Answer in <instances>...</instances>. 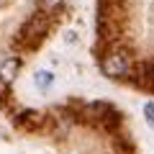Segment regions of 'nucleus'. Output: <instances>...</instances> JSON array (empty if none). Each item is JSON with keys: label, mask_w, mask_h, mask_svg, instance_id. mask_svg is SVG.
Here are the masks:
<instances>
[{"label": "nucleus", "mask_w": 154, "mask_h": 154, "mask_svg": "<svg viewBox=\"0 0 154 154\" xmlns=\"http://www.w3.org/2000/svg\"><path fill=\"white\" fill-rule=\"evenodd\" d=\"M64 41H67V44H77V41H80V36H77L75 31H64Z\"/></svg>", "instance_id": "6"}, {"label": "nucleus", "mask_w": 154, "mask_h": 154, "mask_svg": "<svg viewBox=\"0 0 154 154\" xmlns=\"http://www.w3.org/2000/svg\"><path fill=\"white\" fill-rule=\"evenodd\" d=\"M144 113H146V121H149V126L154 128V103H146V105H144Z\"/></svg>", "instance_id": "5"}, {"label": "nucleus", "mask_w": 154, "mask_h": 154, "mask_svg": "<svg viewBox=\"0 0 154 154\" xmlns=\"http://www.w3.org/2000/svg\"><path fill=\"white\" fill-rule=\"evenodd\" d=\"M38 3H41L44 8H57V5L62 3V0H38Z\"/></svg>", "instance_id": "7"}, {"label": "nucleus", "mask_w": 154, "mask_h": 154, "mask_svg": "<svg viewBox=\"0 0 154 154\" xmlns=\"http://www.w3.org/2000/svg\"><path fill=\"white\" fill-rule=\"evenodd\" d=\"M51 82H54V72H49V69H38L36 75H33V85H36L38 90H46Z\"/></svg>", "instance_id": "4"}, {"label": "nucleus", "mask_w": 154, "mask_h": 154, "mask_svg": "<svg viewBox=\"0 0 154 154\" xmlns=\"http://www.w3.org/2000/svg\"><path fill=\"white\" fill-rule=\"evenodd\" d=\"M100 72H103L108 80H123V77L131 72V62H128V54L121 49H110L103 54L100 59Z\"/></svg>", "instance_id": "1"}, {"label": "nucleus", "mask_w": 154, "mask_h": 154, "mask_svg": "<svg viewBox=\"0 0 154 154\" xmlns=\"http://www.w3.org/2000/svg\"><path fill=\"white\" fill-rule=\"evenodd\" d=\"M46 28H49V21H46L44 13H36V16H31L26 23L21 26V38L23 41H33V38H41L46 33Z\"/></svg>", "instance_id": "2"}, {"label": "nucleus", "mask_w": 154, "mask_h": 154, "mask_svg": "<svg viewBox=\"0 0 154 154\" xmlns=\"http://www.w3.org/2000/svg\"><path fill=\"white\" fill-rule=\"evenodd\" d=\"M18 67H21V62H18V57H8L3 64H0V82H13L16 80V72H18Z\"/></svg>", "instance_id": "3"}]
</instances>
